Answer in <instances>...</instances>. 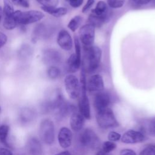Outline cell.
<instances>
[{
  "instance_id": "cell-36",
  "label": "cell",
  "mask_w": 155,
  "mask_h": 155,
  "mask_svg": "<svg viewBox=\"0 0 155 155\" xmlns=\"http://www.w3.org/2000/svg\"><path fill=\"white\" fill-rule=\"evenodd\" d=\"M7 41V36L2 32L0 31V49L6 44Z\"/></svg>"
},
{
  "instance_id": "cell-19",
  "label": "cell",
  "mask_w": 155,
  "mask_h": 155,
  "mask_svg": "<svg viewBox=\"0 0 155 155\" xmlns=\"http://www.w3.org/2000/svg\"><path fill=\"white\" fill-rule=\"evenodd\" d=\"M82 61L79 60L75 53H72L67 61V70L68 72L73 73L78 71L81 66Z\"/></svg>"
},
{
  "instance_id": "cell-44",
  "label": "cell",
  "mask_w": 155,
  "mask_h": 155,
  "mask_svg": "<svg viewBox=\"0 0 155 155\" xmlns=\"http://www.w3.org/2000/svg\"><path fill=\"white\" fill-rule=\"evenodd\" d=\"M153 147L155 148V145H154V146H153Z\"/></svg>"
},
{
  "instance_id": "cell-40",
  "label": "cell",
  "mask_w": 155,
  "mask_h": 155,
  "mask_svg": "<svg viewBox=\"0 0 155 155\" xmlns=\"http://www.w3.org/2000/svg\"><path fill=\"white\" fill-rule=\"evenodd\" d=\"M134 3L138 5H147L149 4L151 0H133Z\"/></svg>"
},
{
  "instance_id": "cell-29",
  "label": "cell",
  "mask_w": 155,
  "mask_h": 155,
  "mask_svg": "<svg viewBox=\"0 0 155 155\" xmlns=\"http://www.w3.org/2000/svg\"><path fill=\"white\" fill-rule=\"evenodd\" d=\"M44 7H56L59 4V0H36Z\"/></svg>"
},
{
  "instance_id": "cell-30",
  "label": "cell",
  "mask_w": 155,
  "mask_h": 155,
  "mask_svg": "<svg viewBox=\"0 0 155 155\" xmlns=\"http://www.w3.org/2000/svg\"><path fill=\"white\" fill-rule=\"evenodd\" d=\"M74 49H75V54L77 56V58L82 61L81 58V44H80V40L77 37L75 36L74 39Z\"/></svg>"
},
{
  "instance_id": "cell-13",
  "label": "cell",
  "mask_w": 155,
  "mask_h": 155,
  "mask_svg": "<svg viewBox=\"0 0 155 155\" xmlns=\"http://www.w3.org/2000/svg\"><path fill=\"white\" fill-rule=\"evenodd\" d=\"M57 43L62 49L65 51L71 50L73 46V41L70 34L64 29L60 30L58 33Z\"/></svg>"
},
{
  "instance_id": "cell-38",
  "label": "cell",
  "mask_w": 155,
  "mask_h": 155,
  "mask_svg": "<svg viewBox=\"0 0 155 155\" xmlns=\"http://www.w3.org/2000/svg\"><path fill=\"white\" fill-rule=\"evenodd\" d=\"M120 155H136V154L131 149H123L120 151Z\"/></svg>"
},
{
  "instance_id": "cell-15",
  "label": "cell",
  "mask_w": 155,
  "mask_h": 155,
  "mask_svg": "<svg viewBox=\"0 0 155 155\" xmlns=\"http://www.w3.org/2000/svg\"><path fill=\"white\" fill-rule=\"evenodd\" d=\"M78 106L79 110V111L83 116V117L86 119H90L91 117L90 107L87 93L81 94V98L79 101Z\"/></svg>"
},
{
  "instance_id": "cell-45",
  "label": "cell",
  "mask_w": 155,
  "mask_h": 155,
  "mask_svg": "<svg viewBox=\"0 0 155 155\" xmlns=\"http://www.w3.org/2000/svg\"><path fill=\"white\" fill-rule=\"evenodd\" d=\"M65 1H68H68H69V0H65Z\"/></svg>"
},
{
  "instance_id": "cell-35",
  "label": "cell",
  "mask_w": 155,
  "mask_h": 155,
  "mask_svg": "<svg viewBox=\"0 0 155 155\" xmlns=\"http://www.w3.org/2000/svg\"><path fill=\"white\" fill-rule=\"evenodd\" d=\"M84 0H69L68 2L70 6L73 8H78L82 5Z\"/></svg>"
},
{
  "instance_id": "cell-22",
  "label": "cell",
  "mask_w": 155,
  "mask_h": 155,
  "mask_svg": "<svg viewBox=\"0 0 155 155\" xmlns=\"http://www.w3.org/2000/svg\"><path fill=\"white\" fill-rule=\"evenodd\" d=\"M107 21V19L97 16L93 13H91L88 18V24H91L95 28L101 27Z\"/></svg>"
},
{
  "instance_id": "cell-3",
  "label": "cell",
  "mask_w": 155,
  "mask_h": 155,
  "mask_svg": "<svg viewBox=\"0 0 155 155\" xmlns=\"http://www.w3.org/2000/svg\"><path fill=\"white\" fill-rule=\"evenodd\" d=\"M96 121L99 127L103 129L110 128L118 125L114 113L109 107L97 112Z\"/></svg>"
},
{
  "instance_id": "cell-41",
  "label": "cell",
  "mask_w": 155,
  "mask_h": 155,
  "mask_svg": "<svg viewBox=\"0 0 155 155\" xmlns=\"http://www.w3.org/2000/svg\"><path fill=\"white\" fill-rule=\"evenodd\" d=\"M54 155H71V154L68 151H62V152H60L58 154H56Z\"/></svg>"
},
{
  "instance_id": "cell-33",
  "label": "cell",
  "mask_w": 155,
  "mask_h": 155,
  "mask_svg": "<svg viewBox=\"0 0 155 155\" xmlns=\"http://www.w3.org/2000/svg\"><path fill=\"white\" fill-rule=\"evenodd\" d=\"M12 2L18 6L24 8H28L30 6L29 0H11Z\"/></svg>"
},
{
  "instance_id": "cell-18",
  "label": "cell",
  "mask_w": 155,
  "mask_h": 155,
  "mask_svg": "<svg viewBox=\"0 0 155 155\" xmlns=\"http://www.w3.org/2000/svg\"><path fill=\"white\" fill-rule=\"evenodd\" d=\"M91 13L108 19V6L104 1H99L95 8L91 10Z\"/></svg>"
},
{
  "instance_id": "cell-16",
  "label": "cell",
  "mask_w": 155,
  "mask_h": 155,
  "mask_svg": "<svg viewBox=\"0 0 155 155\" xmlns=\"http://www.w3.org/2000/svg\"><path fill=\"white\" fill-rule=\"evenodd\" d=\"M84 124V117L79 111L76 110L71 114L70 119V127L74 131L81 130Z\"/></svg>"
},
{
  "instance_id": "cell-4",
  "label": "cell",
  "mask_w": 155,
  "mask_h": 155,
  "mask_svg": "<svg viewBox=\"0 0 155 155\" xmlns=\"http://www.w3.org/2000/svg\"><path fill=\"white\" fill-rule=\"evenodd\" d=\"M39 136L46 144L51 145L54 140V127L52 120L46 119L43 120L39 125Z\"/></svg>"
},
{
  "instance_id": "cell-23",
  "label": "cell",
  "mask_w": 155,
  "mask_h": 155,
  "mask_svg": "<svg viewBox=\"0 0 155 155\" xmlns=\"http://www.w3.org/2000/svg\"><path fill=\"white\" fill-rule=\"evenodd\" d=\"M82 17L80 15L74 16L72 18L67 24L68 28L73 32H74L81 25L82 22Z\"/></svg>"
},
{
  "instance_id": "cell-2",
  "label": "cell",
  "mask_w": 155,
  "mask_h": 155,
  "mask_svg": "<svg viewBox=\"0 0 155 155\" xmlns=\"http://www.w3.org/2000/svg\"><path fill=\"white\" fill-rule=\"evenodd\" d=\"M14 16L17 24L22 25L30 24L41 21L44 16V14L38 10H29L22 12L15 11Z\"/></svg>"
},
{
  "instance_id": "cell-14",
  "label": "cell",
  "mask_w": 155,
  "mask_h": 155,
  "mask_svg": "<svg viewBox=\"0 0 155 155\" xmlns=\"http://www.w3.org/2000/svg\"><path fill=\"white\" fill-rule=\"evenodd\" d=\"M58 139L60 146L63 148H67L71 144L72 133L68 128L62 127L59 131Z\"/></svg>"
},
{
  "instance_id": "cell-32",
  "label": "cell",
  "mask_w": 155,
  "mask_h": 155,
  "mask_svg": "<svg viewBox=\"0 0 155 155\" xmlns=\"http://www.w3.org/2000/svg\"><path fill=\"white\" fill-rule=\"evenodd\" d=\"M139 155H155V148L153 146H148L142 150Z\"/></svg>"
},
{
  "instance_id": "cell-21",
  "label": "cell",
  "mask_w": 155,
  "mask_h": 155,
  "mask_svg": "<svg viewBox=\"0 0 155 155\" xmlns=\"http://www.w3.org/2000/svg\"><path fill=\"white\" fill-rule=\"evenodd\" d=\"M44 24H38L33 30L32 33V41H37L39 39L47 36L48 31Z\"/></svg>"
},
{
  "instance_id": "cell-34",
  "label": "cell",
  "mask_w": 155,
  "mask_h": 155,
  "mask_svg": "<svg viewBox=\"0 0 155 155\" xmlns=\"http://www.w3.org/2000/svg\"><path fill=\"white\" fill-rule=\"evenodd\" d=\"M94 2H95L94 0H87L86 3L85 4V5L83 6L82 8V12L83 13H87L88 11H89L90 9L94 4Z\"/></svg>"
},
{
  "instance_id": "cell-9",
  "label": "cell",
  "mask_w": 155,
  "mask_h": 155,
  "mask_svg": "<svg viewBox=\"0 0 155 155\" xmlns=\"http://www.w3.org/2000/svg\"><path fill=\"white\" fill-rule=\"evenodd\" d=\"M111 101V96L108 92L103 90L96 93L94 98L93 104L97 112L108 108Z\"/></svg>"
},
{
  "instance_id": "cell-42",
  "label": "cell",
  "mask_w": 155,
  "mask_h": 155,
  "mask_svg": "<svg viewBox=\"0 0 155 155\" xmlns=\"http://www.w3.org/2000/svg\"><path fill=\"white\" fill-rule=\"evenodd\" d=\"M96 155H110V154H109V153H105V152L103 151L102 150H99V151L96 153Z\"/></svg>"
},
{
  "instance_id": "cell-46",
  "label": "cell",
  "mask_w": 155,
  "mask_h": 155,
  "mask_svg": "<svg viewBox=\"0 0 155 155\" xmlns=\"http://www.w3.org/2000/svg\"><path fill=\"white\" fill-rule=\"evenodd\" d=\"M0 111H1V107H0Z\"/></svg>"
},
{
  "instance_id": "cell-26",
  "label": "cell",
  "mask_w": 155,
  "mask_h": 155,
  "mask_svg": "<svg viewBox=\"0 0 155 155\" xmlns=\"http://www.w3.org/2000/svg\"><path fill=\"white\" fill-rule=\"evenodd\" d=\"M9 127L7 125H2L0 126V140L4 144L7 145V139L9 132Z\"/></svg>"
},
{
  "instance_id": "cell-7",
  "label": "cell",
  "mask_w": 155,
  "mask_h": 155,
  "mask_svg": "<svg viewBox=\"0 0 155 155\" xmlns=\"http://www.w3.org/2000/svg\"><path fill=\"white\" fill-rule=\"evenodd\" d=\"M3 13L4 15L3 25L5 29L11 30L14 29L18 24L14 16L15 10L13 5L10 0H3Z\"/></svg>"
},
{
  "instance_id": "cell-20",
  "label": "cell",
  "mask_w": 155,
  "mask_h": 155,
  "mask_svg": "<svg viewBox=\"0 0 155 155\" xmlns=\"http://www.w3.org/2000/svg\"><path fill=\"white\" fill-rule=\"evenodd\" d=\"M41 8L47 13L56 17L59 18L62 17L64 15H65L68 12V9L64 7H44L42 6Z\"/></svg>"
},
{
  "instance_id": "cell-5",
  "label": "cell",
  "mask_w": 155,
  "mask_h": 155,
  "mask_svg": "<svg viewBox=\"0 0 155 155\" xmlns=\"http://www.w3.org/2000/svg\"><path fill=\"white\" fill-rule=\"evenodd\" d=\"M64 85L68 96L75 99L79 97L81 94V84L78 78L71 74H68L64 79Z\"/></svg>"
},
{
  "instance_id": "cell-27",
  "label": "cell",
  "mask_w": 155,
  "mask_h": 155,
  "mask_svg": "<svg viewBox=\"0 0 155 155\" xmlns=\"http://www.w3.org/2000/svg\"><path fill=\"white\" fill-rule=\"evenodd\" d=\"M125 2V0H107L108 7L113 9H117L122 7Z\"/></svg>"
},
{
  "instance_id": "cell-6",
  "label": "cell",
  "mask_w": 155,
  "mask_h": 155,
  "mask_svg": "<svg viewBox=\"0 0 155 155\" xmlns=\"http://www.w3.org/2000/svg\"><path fill=\"white\" fill-rule=\"evenodd\" d=\"M79 142L81 144L91 149H97L100 145V139L97 134L91 129L84 130L80 134Z\"/></svg>"
},
{
  "instance_id": "cell-11",
  "label": "cell",
  "mask_w": 155,
  "mask_h": 155,
  "mask_svg": "<svg viewBox=\"0 0 155 155\" xmlns=\"http://www.w3.org/2000/svg\"><path fill=\"white\" fill-rule=\"evenodd\" d=\"M145 136L143 133L133 130L127 131L121 136V140L123 143L127 144H133L140 143L145 140Z\"/></svg>"
},
{
  "instance_id": "cell-39",
  "label": "cell",
  "mask_w": 155,
  "mask_h": 155,
  "mask_svg": "<svg viewBox=\"0 0 155 155\" xmlns=\"http://www.w3.org/2000/svg\"><path fill=\"white\" fill-rule=\"evenodd\" d=\"M0 155H13L12 152L5 148H0Z\"/></svg>"
},
{
  "instance_id": "cell-12",
  "label": "cell",
  "mask_w": 155,
  "mask_h": 155,
  "mask_svg": "<svg viewBox=\"0 0 155 155\" xmlns=\"http://www.w3.org/2000/svg\"><path fill=\"white\" fill-rule=\"evenodd\" d=\"M87 88L90 92L95 93L104 90V82L102 76L99 74L91 76L87 81Z\"/></svg>"
},
{
  "instance_id": "cell-28",
  "label": "cell",
  "mask_w": 155,
  "mask_h": 155,
  "mask_svg": "<svg viewBox=\"0 0 155 155\" xmlns=\"http://www.w3.org/2000/svg\"><path fill=\"white\" fill-rule=\"evenodd\" d=\"M116 148V144L114 142L107 140L104 142L102 150L106 153H110Z\"/></svg>"
},
{
  "instance_id": "cell-37",
  "label": "cell",
  "mask_w": 155,
  "mask_h": 155,
  "mask_svg": "<svg viewBox=\"0 0 155 155\" xmlns=\"http://www.w3.org/2000/svg\"><path fill=\"white\" fill-rule=\"evenodd\" d=\"M149 133L153 136H155V120L151 121L148 126Z\"/></svg>"
},
{
  "instance_id": "cell-8",
  "label": "cell",
  "mask_w": 155,
  "mask_h": 155,
  "mask_svg": "<svg viewBox=\"0 0 155 155\" xmlns=\"http://www.w3.org/2000/svg\"><path fill=\"white\" fill-rule=\"evenodd\" d=\"M79 36L83 46L93 45L95 38V27L88 23L83 25L79 28Z\"/></svg>"
},
{
  "instance_id": "cell-31",
  "label": "cell",
  "mask_w": 155,
  "mask_h": 155,
  "mask_svg": "<svg viewBox=\"0 0 155 155\" xmlns=\"http://www.w3.org/2000/svg\"><path fill=\"white\" fill-rule=\"evenodd\" d=\"M121 134L116 131H110L108 134V140L111 142H116L121 139Z\"/></svg>"
},
{
  "instance_id": "cell-43",
  "label": "cell",
  "mask_w": 155,
  "mask_h": 155,
  "mask_svg": "<svg viewBox=\"0 0 155 155\" xmlns=\"http://www.w3.org/2000/svg\"><path fill=\"white\" fill-rule=\"evenodd\" d=\"M2 15H3V9L0 7V22L1 21Z\"/></svg>"
},
{
  "instance_id": "cell-1",
  "label": "cell",
  "mask_w": 155,
  "mask_h": 155,
  "mask_svg": "<svg viewBox=\"0 0 155 155\" xmlns=\"http://www.w3.org/2000/svg\"><path fill=\"white\" fill-rule=\"evenodd\" d=\"M102 50L98 46H84L82 68L86 73H92L99 67L102 59Z\"/></svg>"
},
{
  "instance_id": "cell-17",
  "label": "cell",
  "mask_w": 155,
  "mask_h": 155,
  "mask_svg": "<svg viewBox=\"0 0 155 155\" xmlns=\"http://www.w3.org/2000/svg\"><path fill=\"white\" fill-rule=\"evenodd\" d=\"M27 148L31 155H41L42 153L41 143L36 137H31L28 140Z\"/></svg>"
},
{
  "instance_id": "cell-24",
  "label": "cell",
  "mask_w": 155,
  "mask_h": 155,
  "mask_svg": "<svg viewBox=\"0 0 155 155\" xmlns=\"http://www.w3.org/2000/svg\"><path fill=\"white\" fill-rule=\"evenodd\" d=\"M35 116V112L29 108H24L20 113V117L22 122H27L32 120Z\"/></svg>"
},
{
  "instance_id": "cell-25",
  "label": "cell",
  "mask_w": 155,
  "mask_h": 155,
  "mask_svg": "<svg viewBox=\"0 0 155 155\" xmlns=\"http://www.w3.org/2000/svg\"><path fill=\"white\" fill-rule=\"evenodd\" d=\"M47 74L51 79H56L61 74V70L57 66H50L47 70Z\"/></svg>"
},
{
  "instance_id": "cell-10",
  "label": "cell",
  "mask_w": 155,
  "mask_h": 155,
  "mask_svg": "<svg viewBox=\"0 0 155 155\" xmlns=\"http://www.w3.org/2000/svg\"><path fill=\"white\" fill-rule=\"evenodd\" d=\"M42 59L44 62L50 66H56L62 61V54L57 50L48 48L44 51Z\"/></svg>"
},
{
  "instance_id": "cell-47",
  "label": "cell",
  "mask_w": 155,
  "mask_h": 155,
  "mask_svg": "<svg viewBox=\"0 0 155 155\" xmlns=\"http://www.w3.org/2000/svg\"><path fill=\"white\" fill-rule=\"evenodd\" d=\"M154 1H155V0H154Z\"/></svg>"
}]
</instances>
